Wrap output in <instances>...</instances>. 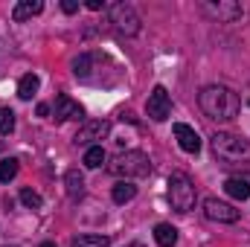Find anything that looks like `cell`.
I'll return each instance as SVG.
<instances>
[{"label":"cell","mask_w":250,"mask_h":247,"mask_svg":"<svg viewBox=\"0 0 250 247\" xmlns=\"http://www.w3.org/2000/svg\"><path fill=\"white\" fill-rule=\"evenodd\" d=\"M38 87H41V79H38L35 73H26V76H21V82H18V96H21V99H32V96L38 93Z\"/></svg>","instance_id":"e0dca14e"},{"label":"cell","mask_w":250,"mask_h":247,"mask_svg":"<svg viewBox=\"0 0 250 247\" xmlns=\"http://www.w3.org/2000/svg\"><path fill=\"white\" fill-rule=\"evenodd\" d=\"M204 9H207L209 15H215L218 21H224V23H236V21L245 15L242 3H233V0H221V3H204Z\"/></svg>","instance_id":"30bf717a"},{"label":"cell","mask_w":250,"mask_h":247,"mask_svg":"<svg viewBox=\"0 0 250 247\" xmlns=\"http://www.w3.org/2000/svg\"><path fill=\"white\" fill-rule=\"evenodd\" d=\"M84 117V108L76 102V99H70V96H59L56 99V105H53V120L56 123H67V120H82Z\"/></svg>","instance_id":"9c48e42d"},{"label":"cell","mask_w":250,"mask_h":247,"mask_svg":"<svg viewBox=\"0 0 250 247\" xmlns=\"http://www.w3.org/2000/svg\"><path fill=\"white\" fill-rule=\"evenodd\" d=\"M87 9L90 12H99V9H105V0H87Z\"/></svg>","instance_id":"cb8c5ba5"},{"label":"cell","mask_w":250,"mask_h":247,"mask_svg":"<svg viewBox=\"0 0 250 247\" xmlns=\"http://www.w3.org/2000/svg\"><path fill=\"white\" fill-rule=\"evenodd\" d=\"M15 175H18V160H15V157H6V160H0V184H9V181H15Z\"/></svg>","instance_id":"44dd1931"},{"label":"cell","mask_w":250,"mask_h":247,"mask_svg":"<svg viewBox=\"0 0 250 247\" xmlns=\"http://www.w3.org/2000/svg\"><path fill=\"white\" fill-rule=\"evenodd\" d=\"M41 247H56V245H53V242H44V245H41Z\"/></svg>","instance_id":"484cf974"},{"label":"cell","mask_w":250,"mask_h":247,"mask_svg":"<svg viewBox=\"0 0 250 247\" xmlns=\"http://www.w3.org/2000/svg\"><path fill=\"white\" fill-rule=\"evenodd\" d=\"M175 140H178V145L187 151V154H198L201 151V137H198V131L187 123H175Z\"/></svg>","instance_id":"8fae6325"},{"label":"cell","mask_w":250,"mask_h":247,"mask_svg":"<svg viewBox=\"0 0 250 247\" xmlns=\"http://www.w3.org/2000/svg\"><path fill=\"white\" fill-rule=\"evenodd\" d=\"M111 198H114V204H128V201L137 198V186L131 181H117L114 189H111Z\"/></svg>","instance_id":"5bb4252c"},{"label":"cell","mask_w":250,"mask_h":247,"mask_svg":"<svg viewBox=\"0 0 250 247\" xmlns=\"http://www.w3.org/2000/svg\"><path fill=\"white\" fill-rule=\"evenodd\" d=\"M204 215L209 221H218V224H236L239 221V209L227 201H218V198H207L204 201Z\"/></svg>","instance_id":"ba28073f"},{"label":"cell","mask_w":250,"mask_h":247,"mask_svg":"<svg viewBox=\"0 0 250 247\" xmlns=\"http://www.w3.org/2000/svg\"><path fill=\"white\" fill-rule=\"evenodd\" d=\"M108 172L117 175L120 181L146 178V175H151V160H148V154H143V151H125V154H117V157L108 163Z\"/></svg>","instance_id":"277c9868"},{"label":"cell","mask_w":250,"mask_h":247,"mask_svg":"<svg viewBox=\"0 0 250 247\" xmlns=\"http://www.w3.org/2000/svg\"><path fill=\"white\" fill-rule=\"evenodd\" d=\"M198 105L207 114V120H215V123H230L242 111L239 96L227 84H207L201 90V96H198Z\"/></svg>","instance_id":"6da1fadb"},{"label":"cell","mask_w":250,"mask_h":247,"mask_svg":"<svg viewBox=\"0 0 250 247\" xmlns=\"http://www.w3.org/2000/svg\"><path fill=\"white\" fill-rule=\"evenodd\" d=\"M111 239L108 236H99V233H87V236H76L70 247H108Z\"/></svg>","instance_id":"ac0fdd59"},{"label":"cell","mask_w":250,"mask_h":247,"mask_svg":"<svg viewBox=\"0 0 250 247\" xmlns=\"http://www.w3.org/2000/svg\"><path fill=\"white\" fill-rule=\"evenodd\" d=\"M146 114L154 120V123H166L169 114H172V96L163 84H157L151 93H148V102H146Z\"/></svg>","instance_id":"8992f818"},{"label":"cell","mask_w":250,"mask_h":247,"mask_svg":"<svg viewBox=\"0 0 250 247\" xmlns=\"http://www.w3.org/2000/svg\"><path fill=\"white\" fill-rule=\"evenodd\" d=\"M50 111H53V108H50V105H47V102H41V105H38V117H47V114H50Z\"/></svg>","instance_id":"d4e9b609"},{"label":"cell","mask_w":250,"mask_h":247,"mask_svg":"<svg viewBox=\"0 0 250 247\" xmlns=\"http://www.w3.org/2000/svg\"><path fill=\"white\" fill-rule=\"evenodd\" d=\"M154 242L160 247H175L178 245V227H172V224H157V227H154Z\"/></svg>","instance_id":"9a60e30c"},{"label":"cell","mask_w":250,"mask_h":247,"mask_svg":"<svg viewBox=\"0 0 250 247\" xmlns=\"http://www.w3.org/2000/svg\"><path fill=\"white\" fill-rule=\"evenodd\" d=\"M224 192L230 195V198H236V201H248L250 198V184L245 178H227L224 181Z\"/></svg>","instance_id":"4fadbf2b"},{"label":"cell","mask_w":250,"mask_h":247,"mask_svg":"<svg viewBox=\"0 0 250 247\" xmlns=\"http://www.w3.org/2000/svg\"><path fill=\"white\" fill-rule=\"evenodd\" d=\"M62 9L67 12V15H76V12H79V3H76V0H64Z\"/></svg>","instance_id":"603a6c76"},{"label":"cell","mask_w":250,"mask_h":247,"mask_svg":"<svg viewBox=\"0 0 250 247\" xmlns=\"http://www.w3.org/2000/svg\"><path fill=\"white\" fill-rule=\"evenodd\" d=\"M21 204H23L26 209H41V206H44V198H41L35 189H21Z\"/></svg>","instance_id":"ffe728a7"},{"label":"cell","mask_w":250,"mask_h":247,"mask_svg":"<svg viewBox=\"0 0 250 247\" xmlns=\"http://www.w3.org/2000/svg\"><path fill=\"white\" fill-rule=\"evenodd\" d=\"M212 143V151L218 160L224 163H242V160H250V140L239 137V134H230V131H215L209 137Z\"/></svg>","instance_id":"7a4b0ae2"},{"label":"cell","mask_w":250,"mask_h":247,"mask_svg":"<svg viewBox=\"0 0 250 247\" xmlns=\"http://www.w3.org/2000/svg\"><path fill=\"white\" fill-rule=\"evenodd\" d=\"M111 23L120 35H137L140 32V15L131 3H114L111 6Z\"/></svg>","instance_id":"5b68a950"},{"label":"cell","mask_w":250,"mask_h":247,"mask_svg":"<svg viewBox=\"0 0 250 247\" xmlns=\"http://www.w3.org/2000/svg\"><path fill=\"white\" fill-rule=\"evenodd\" d=\"M64 186H67V198H70V201H79V198L84 195V175H82L79 169H67Z\"/></svg>","instance_id":"7c38bea8"},{"label":"cell","mask_w":250,"mask_h":247,"mask_svg":"<svg viewBox=\"0 0 250 247\" xmlns=\"http://www.w3.org/2000/svg\"><path fill=\"white\" fill-rule=\"evenodd\" d=\"M108 131H111V123L108 120H90V123H84L76 131L73 143L76 145H102V140L108 137Z\"/></svg>","instance_id":"52a82bcc"},{"label":"cell","mask_w":250,"mask_h":247,"mask_svg":"<svg viewBox=\"0 0 250 247\" xmlns=\"http://www.w3.org/2000/svg\"><path fill=\"white\" fill-rule=\"evenodd\" d=\"M12 131H15V111L0 108V134H12Z\"/></svg>","instance_id":"7402d4cb"},{"label":"cell","mask_w":250,"mask_h":247,"mask_svg":"<svg viewBox=\"0 0 250 247\" xmlns=\"http://www.w3.org/2000/svg\"><path fill=\"white\" fill-rule=\"evenodd\" d=\"M166 195H169V204L175 212H189L195 209V201H198V189L189 181L187 172H172L169 181H166Z\"/></svg>","instance_id":"3957f363"},{"label":"cell","mask_w":250,"mask_h":247,"mask_svg":"<svg viewBox=\"0 0 250 247\" xmlns=\"http://www.w3.org/2000/svg\"><path fill=\"white\" fill-rule=\"evenodd\" d=\"M105 160H108V154H105L102 145H90V148L84 151V166H87V169H99Z\"/></svg>","instance_id":"d6986e66"},{"label":"cell","mask_w":250,"mask_h":247,"mask_svg":"<svg viewBox=\"0 0 250 247\" xmlns=\"http://www.w3.org/2000/svg\"><path fill=\"white\" fill-rule=\"evenodd\" d=\"M41 9H44L41 0H21V3L12 9V18H15V21H26V18H32V15H38Z\"/></svg>","instance_id":"2e32d148"}]
</instances>
